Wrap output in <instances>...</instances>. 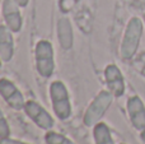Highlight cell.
Segmentation results:
<instances>
[{"label":"cell","mask_w":145,"mask_h":144,"mask_svg":"<svg viewBox=\"0 0 145 144\" xmlns=\"http://www.w3.org/2000/svg\"><path fill=\"white\" fill-rule=\"evenodd\" d=\"M144 32V22L139 17H131L126 24L122 41L120 45V56L123 61H131L138 54L141 36Z\"/></svg>","instance_id":"6da1fadb"},{"label":"cell","mask_w":145,"mask_h":144,"mask_svg":"<svg viewBox=\"0 0 145 144\" xmlns=\"http://www.w3.org/2000/svg\"><path fill=\"white\" fill-rule=\"evenodd\" d=\"M50 98L55 116L61 121H66L71 116V102L69 91L63 81L51 82Z\"/></svg>","instance_id":"7a4b0ae2"},{"label":"cell","mask_w":145,"mask_h":144,"mask_svg":"<svg viewBox=\"0 0 145 144\" xmlns=\"http://www.w3.org/2000/svg\"><path fill=\"white\" fill-rule=\"evenodd\" d=\"M35 64L36 70L42 78L48 79L55 71V52L50 41L41 40L35 47Z\"/></svg>","instance_id":"3957f363"},{"label":"cell","mask_w":145,"mask_h":144,"mask_svg":"<svg viewBox=\"0 0 145 144\" xmlns=\"http://www.w3.org/2000/svg\"><path fill=\"white\" fill-rule=\"evenodd\" d=\"M113 97L115 96L110 91H101L85 110L83 116V124L87 128H93L95 124H98L112 105Z\"/></svg>","instance_id":"277c9868"},{"label":"cell","mask_w":145,"mask_h":144,"mask_svg":"<svg viewBox=\"0 0 145 144\" xmlns=\"http://www.w3.org/2000/svg\"><path fill=\"white\" fill-rule=\"evenodd\" d=\"M24 114L27 115V117H29L31 121L38 126L42 130H51L55 125V121H54V117L51 116V114L38 102L33 101V99H28L25 101L24 109H23Z\"/></svg>","instance_id":"5b68a950"},{"label":"cell","mask_w":145,"mask_h":144,"mask_svg":"<svg viewBox=\"0 0 145 144\" xmlns=\"http://www.w3.org/2000/svg\"><path fill=\"white\" fill-rule=\"evenodd\" d=\"M0 96L7 105L15 111L24 109L25 99L20 89L8 78H0Z\"/></svg>","instance_id":"8992f818"},{"label":"cell","mask_w":145,"mask_h":144,"mask_svg":"<svg viewBox=\"0 0 145 144\" xmlns=\"http://www.w3.org/2000/svg\"><path fill=\"white\" fill-rule=\"evenodd\" d=\"M105 82L107 86L108 91L116 97L120 98L123 96L126 89L125 84V78H123L122 71L120 70L116 64H108L105 68Z\"/></svg>","instance_id":"52a82bcc"},{"label":"cell","mask_w":145,"mask_h":144,"mask_svg":"<svg viewBox=\"0 0 145 144\" xmlns=\"http://www.w3.org/2000/svg\"><path fill=\"white\" fill-rule=\"evenodd\" d=\"M126 111L130 122L138 132L145 129V105L139 96L129 97L126 102Z\"/></svg>","instance_id":"ba28073f"},{"label":"cell","mask_w":145,"mask_h":144,"mask_svg":"<svg viewBox=\"0 0 145 144\" xmlns=\"http://www.w3.org/2000/svg\"><path fill=\"white\" fill-rule=\"evenodd\" d=\"M19 8L20 7L15 3V0H4L3 1V17H4L5 26L13 33L20 32L23 26V19Z\"/></svg>","instance_id":"9c48e42d"},{"label":"cell","mask_w":145,"mask_h":144,"mask_svg":"<svg viewBox=\"0 0 145 144\" xmlns=\"http://www.w3.org/2000/svg\"><path fill=\"white\" fill-rule=\"evenodd\" d=\"M14 55V38L13 32L4 24H0V58L9 63Z\"/></svg>","instance_id":"30bf717a"},{"label":"cell","mask_w":145,"mask_h":144,"mask_svg":"<svg viewBox=\"0 0 145 144\" xmlns=\"http://www.w3.org/2000/svg\"><path fill=\"white\" fill-rule=\"evenodd\" d=\"M57 38L59 43L64 50H70L74 43V33L69 18H60L57 22Z\"/></svg>","instance_id":"8fae6325"},{"label":"cell","mask_w":145,"mask_h":144,"mask_svg":"<svg viewBox=\"0 0 145 144\" xmlns=\"http://www.w3.org/2000/svg\"><path fill=\"white\" fill-rule=\"evenodd\" d=\"M93 139L94 144H115L108 125L102 121L93 126Z\"/></svg>","instance_id":"7c38bea8"},{"label":"cell","mask_w":145,"mask_h":144,"mask_svg":"<svg viewBox=\"0 0 145 144\" xmlns=\"http://www.w3.org/2000/svg\"><path fill=\"white\" fill-rule=\"evenodd\" d=\"M45 143L46 144H75L71 139L66 138L65 135L60 134V133L48 130L45 134Z\"/></svg>","instance_id":"4fadbf2b"},{"label":"cell","mask_w":145,"mask_h":144,"mask_svg":"<svg viewBox=\"0 0 145 144\" xmlns=\"http://www.w3.org/2000/svg\"><path fill=\"white\" fill-rule=\"evenodd\" d=\"M131 64H133L134 69L145 78V51L136 54V56L131 60Z\"/></svg>","instance_id":"5bb4252c"},{"label":"cell","mask_w":145,"mask_h":144,"mask_svg":"<svg viewBox=\"0 0 145 144\" xmlns=\"http://www.w3.org/2000/svg\"><path fill=\"white\" fill-rule=\"evenodd\" d=\"M8 137H10V126H9V122H8L4 112L0 109V139L8 138Z\"/></svg>","instance_id":"9a60e30c"},{"label":"cell","mask_w":145,"mask_h":144,"mask_svg":"<svg viewBox=\"0 0 145 144\" xmlns=\"http://www.w3.org/2000/svg\"><path fill=\"white\" fill-rule=\"evenodd\" d=\"M78 0H60V9L63 13H68L74 8Z\"/></svg>","instance_id":"2e32d148"},{"label":"cell","mask_w":145,"mask_h":144,"mask_svg":"<svg viewBox=\"0 0 145 144\" xmlns=\"http://www.w3.org/2000/svg\"><path fill=\"white\" fill-rule=\"evenodd\" d=\"M0 144H29V143H25V142H22V140L13 139V138L8 137V138H3V139H0Z\"/></svg>","instance_id":"e0dca14e"},{"label":"cell","mask_w":145,"mask_h":144,"mask_svg":"<svg viewBox=\"0 0 145 144\" xmlns=\"http://www.w3.org/2000/svg\"><path fill=\"white\" fill-rule=\"evenodd\" d=\"M15 3H17L20 8H25L28 5V3H29V0H15Z\"/></svg>","instance_id":"ac0fdd59"},{"label":"cell","mask_w":145,"mask_h":144,"mask_svg":"<svg viewBox=\"0 0 145 144\" xmlns=\"http://www.w3.org/2000/svg\"><path fill=\"white\" fill-rule=\"evenodd\" d=\"M140 10H141V14H143V18H144V22H145V0H140Z\"/></svg>","instance_id":"d6986e66"},{"label":"cell","mask_w":145,"mask_h":144,"mask_svg":"<svg viewBox=\"0 0 145 144\" xmlns=\"http://www.w3.org/2000/svg\"><path fill=\"white\" fill-rule=\"evenodd\" d=\"M140 138H141V140L145 143V129L143 130V132H140Z\"/></svg>","instance_id":"ffe728a7"},{"label":"cell","mask_w":145,"mask_h":144,"mask_svg":"<svg viewBox=\"0 0 145 144\" xmlns=\"http://www.w3.org/2000/svg\"><path fill=\"white\" fill-rule=\"evenodd\" d=\"M1 64H3V60H1V58H0V68H1Z\"/></svg>","instance_id":"44dd1931"},{"label":"cell","mask_w":145,"mask_h":144,"mask_svg":"<svg viewBox=\"0 0 145 144\" xmlns=\"http://www.w3.org/2000/svg\"><path fill=\"white\" fill-rule=\"evenodd\" d=\"M120 144H126V143H120Z\"/></svg>","instance_id":"7402d4cb"}]
</instances>
